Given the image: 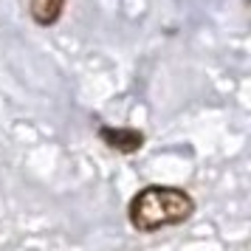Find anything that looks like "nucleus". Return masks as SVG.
I'll return each instance as SVG.
<instances>
[{
	"mask_svg": "<svg viewBox=\"0 0 251 251\" xmlns=\"http://www.w3.org/2000/svg\"><path fill=\"white\" fill-rule=\"evenodd\" d=\"M65 9V0H28V12L40 25H54Z\"/></svg>",
	"mask_w": 251,
	"mask_h": 251,
	"instance_id": "3",
	"label": "nucleus"
},
{
	"mask_svg": "<svg viewBox=\"0 0 251 251\" xmlns=\"http://www.w3.org/2000/svg\"><path fill=\"white\" fill-rule=\"evenodd\" d=\"M195 215V198L186 189L178 186H161L150 183L133 195L127 206V220L130 226L141 234H152L161 228L181 226Z\"/></svg>",
	"mask_w": 251,
	"mask_h": 251,
	"instance_id": "1",
	"label": "nucleus"
},
{
	"mask_svg": "<svg viewBox=\"0 0 251 251\" xmlns=\"http://www.w3.org/2000/svg\"><path fill=\"white\" fill-rule=\"evenodd\" d=\"M99 138H102L104 144L116 152H138V150L144 147V133L141 130H133V127H102L99 130Z\"/></svg>",
	"mask_w": 251,
	"mask_h": 251,
	"instance_id": "2",
	"label": "nucleus"
}]
</instances>
